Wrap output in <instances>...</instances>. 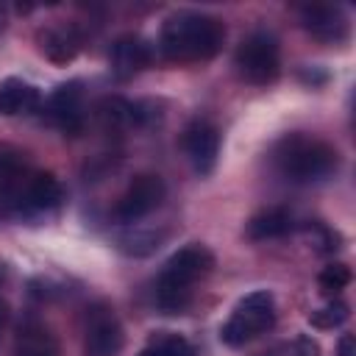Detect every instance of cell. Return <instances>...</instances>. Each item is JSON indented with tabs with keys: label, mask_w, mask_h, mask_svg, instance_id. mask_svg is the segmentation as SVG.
<instances>
[{
	"label": "cell",
	"mask_w": 356,
	"mask_h": 356,
	"mask_svg": "<svg viewBox=\"0 0 356 356\" xmlns=\"http://www.w3.org/2000/svg\"><path fill=\"white\" fill-rule=\"evenodd\" d=\"M225 42V25L200 11H178L164 19L159 33V50L172 64L209 61Z\"/></svg>",
	"instance_id": "obj_1"
},
{
	"label": "cell",
	"mask_w": 356,
	"mask_h": 356,
	"mask_svg": "<svg viewBox=\"0 0 356 356\" xmlns=\"http://www.w3.org/2000/svg\"><path fill=\"white\" fill-rule=\"evenodd\" d=\"M214 267V256L206 245L192 242L175 250L156 281V303L164 314H181L192 303V286L197 278L209 275Z\"/></svg>",
	"instance_id": "obj_2"
},
{
	"label": "cell",
	"mask_w": 356,
	"mask_h": 356,
	"mask_svg": "<svg viewBox=\"0 0 356 356\" xmlns=\"http://www.w3.org/2000/svg\"><path fill=\"white\" fill-rule=\"evenodd\" d=\"M275 167L292 184H317L337 172L339 153L323 139L289 134L275 147Z\"/></svg>",
	"instance_id": "obj_3"
},
{
	"label": "cell",
	"mask_w": 356,
	"mask_h": 356,
	"mask_svg": "<svg viewBox=\"0 0 356 356\" xmlns=\"http://www.w3.org/2000/svg\"><path fill=\"white\" fill-rule=\"evenodd\" d=\"M273 323H275V298L267 289H256L236 303V309L220 328V339L228 348H242L250 339L270 331Z\"/></svg>",
	"instance_id": "obj_4"
},
{
	"label": "cell",
	"mask_w": 356,
	"mask_h": 356,
	"mask_svg": "<svg viewBox=\"0 0 356 356\" xmlns=\"http://www.w3.org/2000/svg\"><path fill=\"white\" fill-rule=\"evenodd\" d=\"M234 67L236 72L256 86H267L278 78L281 72V50L278 39L267 31H253L245 36L234 53Z\"/></svg>",
	"instance_id": "obj_5"
},
{
	"label": "cell",
	"mask_w": 356,
	"mask_h": 356,
	"mask_svg": "<svg viewBox=\"0 0 356 356\" xmlns=\"http://www.w3.org/2000/svg\"><path fill=\"white\" fill-rule=\"evenodd\" d=\"M164 195H167V186H164L161 175L139 172V175H134V181L120 195V200L114 206V214L122 222H136V220L147 217L150 211H156L161 206Z\"/></svg>",
	"instance_id": "obj_6"
},
{
	"label": "cell",
	"mask_w": 356,
	"mask_h": 356,
	"mask_svg": "<svg viewBox=\"0 0 356 356\" xmlns=\"http://www.w3.org/2000/svg\"><path fill=\"white\" fill-rule=\"evenodd\" d=\"M125 334L120 320L108 306H95L86 314L83 328V356H117L122 350Z\"/></svg>",
	"instance_id": "obj_7"
},
{
	"label": "cell",
	"mask_w": 356,
	"mask_h": 356,
	"mask_svg": "<svg viewBox=\"0 0 356 356\" xmlns=\"http://www.w3.org/2000/svg\"><path fill=\"white\" fill-rule=\"evenodd\" d=\"M47 120L58 128V131H64V134H70V136H75V134H81L83 131V120H86V114H83V89H81V81H67V83H61V86H56L53 89V95L47 97Z\"/></svg>",
	"instance_id": "obj_8"
},
{
	"label": "cell",
	"mask_w": 356,
	"mask_h": 356,
	"mask_svg": "<svg viewBox=\"0 0 356 356\" xmlns=\"http://www.w3.org/2000/svg\"><path fill=\"white\" fill-rule=\"evenodd\" d=\"M150 61H153V47L139 33L120 36L108 50V67L117 81H128V78L139 75L142 70L150 67Z\"/></svg>",
	"instance_id": "obj_9"
},
{
	"label": "cell",
	"mask_w": 356,
	"mask_h": 356,
	"mask_svg": "<svg viewBox=\"0 0 356 356\" xmlns=\"http://www.w3.org/2000/svg\"><path fill=\"white\" fill-rule=\"evenodd\" d=\"M184 150L195 167V172L209 175L220 156V131L209 120H192L184 131Z\"/></svg>",
	"instance_id": "obj_10"
},
{
	"label": "cell",
	"mask_w": 356,
	"mask_h": 356,
	"mask_svg": "<svg viewBox=\"0 0 356 356\" xmlns=\"http://www.w3.org/2000/svg\"><path fill=\"white\" fill-rule=\"evenodd\" d=\"M300 25L320 42H342L348 36V17L339 6L309 3L300 8Z\"/></svg>",
	"instance_id": "obj_11"
},
{
	"label": "cell",
	"mask_w": 356,
	"mask_h": 356,
	"mask_svg": "<svg viewBox=\"0 0 356 356\" xmlns=\"http://www.w3.org/2000/svg\"><path fill=\"white\" fill-rule=\"evenodd\" d=\"M64 200V189L58 184V178L53 172H39L33 170L28 175V181L22 184L14 209H25V211H53L58 209Z\"/></svg>",
	"instance_id": "obj_12"
},
{
	"label": "cell",
	"mask_w": 356,
	"mask_h": 356,
	"mask_svg": "<svg viewBox=\"0 0 356 356\" xmlns=\"http://www.w3.org/2000/svg\"><path fill=\"white\" fill-rule=\"evenodd\" d=\"M36 42H39V53L44 58H50L53 64H67L78 56L81 50V36L75 33V28L70 25H50V28H42L36 33Z\"/></svg>",
	"instance_id": "obj_13"
},
{
	"label": "cell",
	"mask_w": 356,
	"mask_h": 356,
	"mask_svg": "<svg viewBox=\"0 0 356 356\" xmlns=\"http://www.w3.org/2000/svg\"><path fill=\"white\" fill-rule=\"evenodd\" d=\"M295 228V220L286 209H264L259 214H253L245 225L248 239L253 242H267V239H281Z\"/></svg>",
	"instance_id": "obj_14"
},
{
	"label": "cell",
	"mask_w": 356,
	"mask_h": 356,
	"mask_svg": "<svg viewBox=\"0 0 356 356\" xmlns=\"http://www.w3.org/2000/svg\"><path fill=\"white\" fill-rule=\"evenodd\" d=\"M39 89L22 78H6L0 83V114L14 117V114H28L39 106Z\"/></svg>",
	"instance_id": "obj_15"
},
{
	"label": "cell",
	"mask_w": 356,
	"mask_h": 356,
	"mask_svg": "<svg viewBox=\"0 0 356 356\" xmlns=\"http://www.w3.org/2000/svg\"><path fill=\"white\" fill-rule=\"evenodd\" d=\"M136 356H195V348L175 331H153Z\"/></svg>",
	"instance_id": "obj_16"
},
{
	"label": "cell",
	"mask_w": 356,
	"mask_h": 356,
	"mask_svg": "<svg viewBox=\"0 0 356 356\" xmlns=\"http://www.w3.org/2000/svg\"><path fill=\"white\" fill-rule=\"evenodd\" d=\"M167 239L164 231H131V234H122L117 239V248L128 256H150L161 248V242Z\"/></svg>",
	"instance_id": "obj_17"
},
{
	"label": "cell",
	"mask_w": 356,
	"mask_h": 356,
	"mask_svg": "<svg viewBox=\"0 0 356 356\" xmlns=\"http://www.w3.org/2000/svg\"><path fill=\"white\" fill-rule=\"evenodd\" d=\"M345 320H348V303L345 300H328L325 306H320V309H314L309 314V323L314 328H323V331L339 328Z\"/></svg>",
	"instance_id": "obj_18"
},
{
	"label": "cell",
	"mask_w": 356,
	"mask_h": 356,
	"mask_svg": "<svg viewBox=\"0 0 356 356\" xmlns=\"http://www.w3.org/2000/svg\"><path fill=\"white\" fill-rule=\"evenodd\" d=\"M317 284H320V292L325 295H337L339 289H345L350 284V267L345 261H331L320 270L317 275Z\"/></svg>",
	"instance_id": "obj_19"
},
{
	"label": "cell",
	"mask_w": 356,
	"mask_h": 356,
	"mask_svg": "<svg viewBox=\"0 0 356 356\" xmlns=\"http://www.w3.org/2000/svg\"><path fill=\"white\" fill-rule=\"evenodd\" d=\"M306 234H309V239H312V245H314L317 253H331V250L339 248V234L331 231V228H328L325 222H320V220L306 222Z\"/></svg>",
	"instance_id": "obj_20"
},
{
	"label": "cell",
	"mask_w": 356,
	"mask_h": 356,
	"mask_svg": "<svg viewBox=\"0 0 356 356\" xmlns=\"http://www.w3.org/2000/svg\"><path fill=\"white\" fill-rule=\"evenodd\" d=\"M17 356H56V350L53 348H47L44 342H28V345H22V350L17 353Z\"/></svg>",
	"instance_id": "obj_21"
},
{
	"label": "cell",
	"mask_w": 356,
	"mask_h": 356,
	"mask_svg": "<svg viewBox=\"0 0 356 356\" xmlns=\"http://www.w3.org/2000/svg\"><path fill=\"white\" fill-rule=\"evenodd\" d=\"M339 356H356V342H353V334H345L339 339Z\"/></svg>",
	"instance_id": "obj_22"
},
{
	"label": "cell",
	"mask_w": 356,
	"mask_h": 356,
	"mask_svg": "<svg viewBox=\"0 0 356 356\" xmlns=\"http://www.w3.org/2000/svg\"><path fill=\"white\" fill-rule=\"evenodd\" d=\"M8 320H11V306H8V303L0 298V331L8 325Z\"/></svg>",
	"instance_id": "obj_23"
},
{
	"label": "cell",
	"mask_w": 356,
	"mask_h": 356,
	"mask_svg": "<svg viewBox=\"0 0 356 356\" xmlns=\"http://www.w3.org/2000/svg\"><path fill=\"white\" fill-rule=\"evenodd\" d=\"M256 356H278L275 350H267V353H256Z\"/></svg>",
	"instance_id": "obj_24"
},
{
	"label": "cell",
	"mask_w": 356,
	"mask_h": 356,
	"mask_svg": "<svg viewBox=\"0 0 356 356\" xmlns=\"http://www.w3.org/2000/svg\"><path fill=\"white\" fill-rule=\"evenodd\" d=\"M3 275H6V270H3V264H0V281H3Z\"/></svg>",
	"instance_id": "obj_25"
}]
</instances>
